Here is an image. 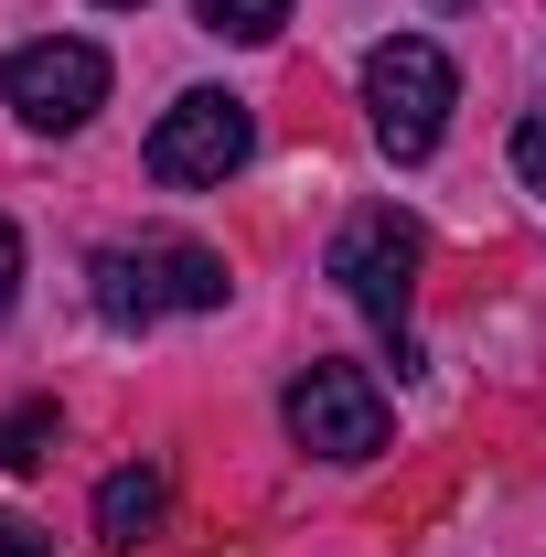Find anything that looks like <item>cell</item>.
Wrapping results in <instances>:
<instances>
[{
	"label": "cell",
	"instance_id": "12",
	"mask_svg": "<svg viewBox=\"0 0 546 557\" xmlns=\"http://www.w3.org/2000/svg\"><path fill=\"white\" fill-rule=\"evenodd\" d=\"M0 557H54V536H44V525H22V515H0Z\"/></svg>",
	"mask_w": 546,
	"mask_h": 557
},
{
	"label": "cell",
	"instance_id": "4",
	"mask_svg": "<svg viewBox=\"0 0 546 557\" xmlns=\"http://www.w3.org/2000/svg\"><path fill=\"white\" fill-rule=\"evenodd\" d=\"M289 440L322 461H375L386 450V397L364 364H300L289 375Z\"/></svg>",
	"mask_w": 546,
	"mask_h": 557
},
{
	"label": "cell",
	"instance_id": "8",
	"mask_svg": "<svg viewBox=\"0 0 546 557\" xmlns=\"http://www.w3.org/2000/svg\"><path fill=\"white\" fill-rule=\"evenodd\" d=\"M97 311H108L119 333H150V322H161V289L139 269V247H97Z\"/></svg>",
	"mask_w": 546,
	"mask_h": 557
},
{
	"label": "cell",
	"instance_id": "10",
	"mask_svg": "<svg viewBox=\"0 0 546 557\" xmlns=\"http://www.w3.org/2000/svg\"><path fill=\"white\" fill-rule=\"evenodd\" d=\"M44 450H54V397H33V408L0 418V472H33Z\"/></svg>",
	"mask_w": 546,
	"mask_h": 557
},
{
	"label": "cell",
	"instance_id": "9",
	"mask_svg": "<svg viewBox=\"0 0 546 557\" xmlns=\"http://www.w3.org/2000/svg\"><path fill=\"white\" fill-rule=\"evenodd\" d=\"M194 11H204L214 44H269L278 22H289V0H194Z\"/></svg>",
	"mask_w": 546,
	"mask_h": 557
},
{
	"label": "cell",
	"instance_id": "13",
	"mask_svg": "<svg viewBox=\"0 0 546 557\" xmlns=\"http://www.w3.org/2000/svg\"><path fill=\"white\" fill-rule=\"evenodd\" d=\"M11 289H22V236H11V214H0V322H11Z\"/></svg>",
	"mask_w": 546,
	"mask_h": 557
},
{
	"label": "cell",
	"instance_id": "14",
	"mask_svg": "<svg viewBox=\"0 0 546 557\" xmlns=\"http://www.w3.org/2000/svg\"><path fill=\"white\" fill-rule=\"evenodd\" d=\"M97 11H139V0H97Z\"/></svg>",
	"mask_w": 546,
	"mask_h": 557
},
{
	"label": "cell",
	"instance_id": "2",
	"mask_svg": "<svg viewBox=\"0 0 546 557\" xmlns=\"http://www.w3.org/2000/svg\"><path fill=\"white\" fill-rule=\"evenodd\" d=\"M247 150H258V108L225 97V86H194V97H172L161 129H150V183L194 194V183H225Z\"/></svg>",
	"mask_w": 546,
	"mask_h": 557
},
{
	"label": "cell",
	"instance_id": "6",
	"mask_svg": "<svg viewBox=\"0 0 546 557\" xmlns=\"http://www.w3.org/2000/svg\"><path fill=\"white\" fill-rule=\"evenodd\" d=\"M139 269L161 289V311H225V258L194 236H139Z\"/></svg>",
	"mask_w": 546,
	"mask_h": 557
},
{
	"label": "cell",
	"instance_id": "3",
	"mask_svg": "<svg viewBox=\"0 0 546 557\" xmlns=\"http://www.w3.org/2000/svg\"><path fill=\"white\" fill-rule=\"evenodd\" d=\"M333 278L343 300L364 311V322H386L397 344H408V300H418V225L397 205H364L353 225L333 236Z\"/></svg>",
	"mask_w": 546,
	"mask_h": 557
},
{
	"label": "cell",
	"instance_id": "11",
	"mask_svg": "<svg viewBox=\"0 0 546 557\" xmlns=\"http://www.w3.org/2000/svg\"><path fill=\"white\" fill-rule=\"evenodd\" d=\"M514 172H525V194H546V119L514 129Z\"/></svg>",
	"mask_w": 546,
	"mask_h": 557
},
{
	"label": "cell",
	"instance_id": "5",
	"mask_svg": "<svg viewBox=\"0 0 546 557\" xmlns=\"http://www.w3.org/2000/svg\"><path fill=\"white\" fill-rule=\"evenodd\" d=\"M0 86H11L22 129H86V119L108 108V54L75 44V33H54V44H22V54L0 65Z\"/></svg>",
	"mask_w": 546,
	"mask_h": 557
},
{
	"label": "cell",
	"instance_id": "7",
	"mask_svg": "<svg viewBox=\"0 0 546 557\" xmlns=\"http://www.w3.org/2000/svg\"><path fill=\"white\" fill-rule=\"evenodd\" d=\"M161 504H172V483H161L150 461L108 472V483H97V536H108V547H139V536L161 525Z\"/></svg>",
	"mask_w": 546,
	"mask_h": 557
},
{
	"label": "cell",
	"instance_id": "1",
	"mask_svg": "<svg viewBox=\"0 0 546 557\" xmlns=\"http://www.w3.org/2000/svg\"><path fill=\"white\" fill-rule=\"evenodd\" d=\"M450 97H461V75L429 33H397V44L364 54V129H375L386 161H429L439 129H450Z\"/></svg>",
	"mask_w": 546,
	"mask_h": 557
}]
</instances>
